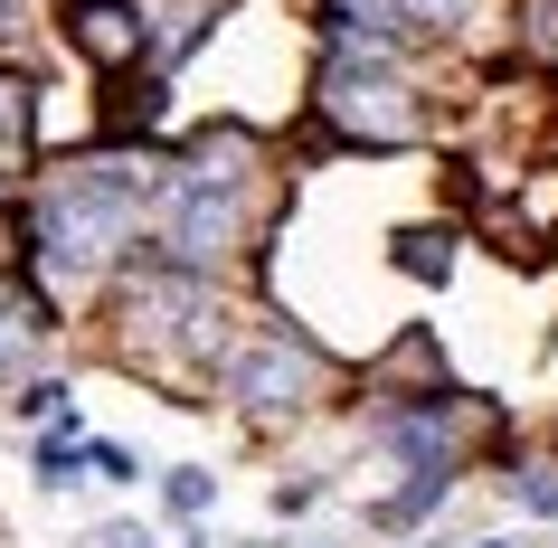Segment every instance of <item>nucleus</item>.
<instances>
[{"label":"nucleus","mask_w":558,"mask_h":548,"mask_svg":"<svg viewBox=\"0 0 558 548\" xmlns=\"http://www.w3.org/2000/svg\"><path fill=\"white\" fill-rule=\"evenodd\" d=\"M256 161H265V143L246 133V123H208V133H190V151H180V180H190V190H236V199H246Z\"/></svg>","instance_id":"39448f33"},{"label":"nucleus","mask_w":558,"mask_h":548,"mask_svg":"<svg viewBox=\"0 0 558 548\" xmlns=\"http://www.w3.org/2000/svg\"><path fill=\"white\" fill-rule=\"evenodd\" d=\"M473 10H483V0H408V20H426V29H464Z\"/></svg>","instance_id":"ddd939ff"},{"label":"nucleus","mask_w":558,"mask_h":548,"mask_svg":"<svg viewBox=\"0 0 558 548\" xmlns=\"http://www.w3.org/2000/svg\"><path fill=\"white\" fill-rule=\"evenodd\" d=\"M398 265H408L416 284H445V275H454V236H426V228L398 236Z\"/></svg>","instance_id":"1a4fd4ad"},{"label":"nucleus","mask_w":558,"mask_h":548,"mask_svg":"<svg viewBox=\"0 0 558 548\" xmlns=\"http://www.w3.org/2000/svg\"><path fill=\"white\" fill-rule=\"evenodd\" d=\"M180 161L161 151H105V161H76V171L29 208V265H38V293L48 303H76L95 275H114L133 228H143V208L161 218L171 199Z\"/></svg>","instance_id":"f257e3e1"},{"label":"nucleus","mask_w":558,"mask_h":548,"mask_svg":"<svg viewBox=\"0 0 558 548\" xmlns=\"http://www.w3.org/2000/svg\"><path fill=\"white\" fill-rule=\"evenodd\" d=\"M445 491H454V473H416L408 491H388V501H379V520H388V529H408V520H426V511H436Z\"/></svg>","instance_id":"6e6552de"},{"label":"nucleus","mask_w":558,"mask_h":548,"mask_svg":"<svg viewBox=\"0 0 558 548\" xmlns=\"http://www.w3.org/2000/svg\"><path fill=\"white\" fill-rule=\"evenodd\" d=\"M10 199H20V180H10V171H0V208H10Z\"/></svg>","instance_id":"2eb2a0df"},{"label":"nucleus","mask_w":558,"mask_h":548,"mask_svg":"<svg viewBox=\"0 0 558 548\" xmlns=\"http://www.w3.org/2000/svg\"><path fill=\"white\" fill-rule=\"evenodd\" d=\"M483 548H501V539H483Z\"/></svg>","instance_id":"dca6fc26"},{"label":"nucleus","mask_w":558,"mask_h":548,"mask_svg":"<svg viewBox=\"0 0 558 548\" xmlns=\"http://www.w3.org/2000/svg\"><path fill=\"white\" fill-rule=\"evenodd\" d=\"M0 10H10V0H0Z\"/></svg>","instance_id":"f3484780"},{"label":"nucleus","mask_w":558,"mask_h":548,"mask_svg":"<svg viewBox=\"0 0 558 548\" xmlns=\"http://www.w3.org/2000/svg\"><path fill=\"white\" fill-rule=\"evenodd\" d=\"M511 501L539 511V520H558V463H521V473H511Z\"/></svg>","instance_id":"9d476101"},{"label":"nucleus","mask_w":558,"mask_h":548,"mask_svg":"<svg viewBox=\"0 0 558 548\" xmlns=\"http://www.w3.org/2000/svg\"><path fill=\"white\" fill-rule=\"evenodd\" d=\"M521 48L539 66H558V0H530V10H521Z\"/></svg>","instance_id":"9b49d317"},{"label":"nucleus","mask_w":558,"mask_h":548,"mask_svg":"<svg viewBox=\"0 0 558 548\" xmlns=\"http://www.w3.org/2000/svg\"><path fill=\"white\" fill-rule=\"evenodd\" d=\"M161 491H171V511H208V491H218V483H208V473H171Z\"/></svg>","instance_id":"4468645a"},{"label":"nucleus","mask_w":558,"mask_h":548,"mask_svg":"<svg viewBox=\"0 0 558 548\" xmlns=\"http://www.w3.org/2000/svg\"><path fill=\"white\" fill-rule=\"evenodd\" d=\"M38 341V321H29V303H10V293H0V378L20 369V350Z\"/></svg>","instance_id":"f8f14e48"},{"label":"nucleus","mask_w":558,"mask_h":548,"mask_svg":"<svg viewBox=\"0 0 558 548\" xmlns=\"http://www.w3.org/2000/svg\"><path fill=\"white\" fill-rule=\"evenodd\" d=\"M331 360L313 341H294V331H256V341L228 350V369H218V388H228V406H246V416H294V406L323 398Z\"/></svg>","instance_id":"7ed1b4c3"},{"label":"nucleus","mask_w":558,"mask_h":548,"mask_svg":"<svg viewBox=\"0 0 558 548\" xmlns=\"http://www.w3.org/2000/svg\"><path fill=\"white\" fill-rule=\"evenodd\" d=\"M38 133V105H29V76H0V161H20Z\"/></svg>","instance_id":"0eeeda50"},{"label":"nucleus","mask_w":558,"mask_h":548,"mask_svg":"<svg viewBox=\"0 0 558 548\" xmlns=\"http://www.w3.org/2000/svg\"><path fill=\"white\" fill-rule=\"evenodd\" d=\"M313 114H323L331 143H360V151H398L426 133V105L388 66V48H331L323 76H313Z\"/></svg>","instance_id":"f03ea898"},{"label":"nucleus","mask_w":558,"mask_h":548,"mask_svg":"<svg viewBox=\"0 0 558 548\" xmlns=\"http://www.w3.org/2000/svg\"><path fill=\"white\" fill-rule=\"evenodd\" d=\"M323 20H331L341 48H388L408 29V0H323Z\"/></svg>","instance_id":"423d86ee"},{"label":"nucleus","mask_w":558,"mask_h":548,"mask_svg":"<svg viewBox=\"0 0 558 548\" xmlns=\"http://www.w3.org/2000/svg\"><path fill=\"white\" fill-rule=\"evenodd\" d=\"M66 38H76V58H95V66H133L151 48V20L133 0H66Z\"/></svg>","instance_id":"20e7f679"}]
</instances>
